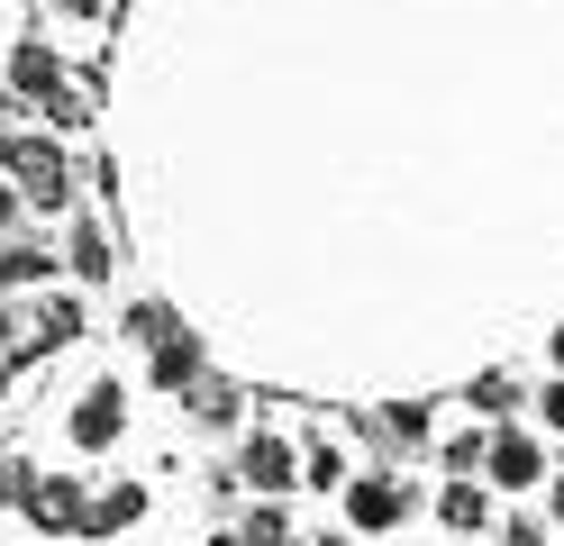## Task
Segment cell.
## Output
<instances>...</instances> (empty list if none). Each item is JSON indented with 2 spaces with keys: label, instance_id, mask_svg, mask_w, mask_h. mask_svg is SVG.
Masks as SVG:
<instances>
[{
  "label": "cell",
  "instance_id": "cell-1",
  "mask_svg": "<svg viewBox=\"0 0 564 546\" xmlns=\"http://www.w3.org/2000/svg\"><path fill=\"white\" fill-rule=\"evenodd\" d=\"M0 182L19 192V210H74V156L37 128H0Z\"/></svg>",
  "mask_w": 564,
  "mask_h": 546
},
{
  "label": "cell",
  "instance_id": "cell-2",
  "mask_svg": "<svg viewBox=\"0 0 564 546\" xmlns=\"http://www.w3.org/2000/svg\"><path fill=\"white\" fill-rule=\"evenodd\" d=\"M237 483H246V492H264V501L301 492V447H292V437H273V428H256V437L237 447Z\"/></svg>",
  "mask_w": 564,
  "mask_h": 546
},
{
  "label": "cell",
  "instance_id": "cell-3",
  "mask_svg": "<svg viewBox=\"0 0 564 546\" xmlns=\"http://www.w3.org/2000/svg\"><path fill=\"white\" fill-rule=\"evenodd\" d=\"M19 510H28V520H37L46 537H83V510H91V492H83V473H28Z\"/></svg>",
  "mask_w": 564,
  "mask_h": 546
},
{
  "label": "cell",
  "instance_id": "cell-4",
  "mask_svg": "<svg viewBox=\"0 0 564 546\" xmlns=\"http://www.w3.org/2000/svg\"><path fill=\"white\" fill-rule=\"evenodd\" d=\"M64 437H74L83 456L119 447V437H128V392H119V383H91V392H74V410H64Z\"/></svg>",
  "mask_w": 564,
  "mask_h": 546
},
{
  "label": "cell",
  "instance_id": "cell-5",
  "mask_svg": "<svg viewBox=\"0 0 564 546\" xmlns=\"http://www.w3.org/2000/svg\"><path fill=\"white\" fill-rule=\"evenodd\" d=\"M410 510H419V492L401 483V473H346V520H356V528H401L410 520Z\"/></svg>",
  "mask_w": 564,
  "mask_h": 546
},
{
  "label": "cell",
  "instance_id": "cell-6",
  "mask_svg": "<svg viewBox=\"0 0 564 546\" xmlns=\"http://www.w3.org/2000/svg\"><path fill=\"white\" fill-rule=\"evenodd\" d=\"M482 473L501 492H528V483H546V447L528 428H491V447H482Z\"/></svg>",
  "mask_w": 564,
  "mask_h": 546
},
{
  "label": "cell",
  "instance_id": "cell-7",
  "mask_svg": "<svg viewBox=\"0 0 564 546\" xmlns=\"http://www.w3.org/2000/svg\"><path fill=\"white\" fill-rule=\"evenodd\" d=\"M55 265L91 291V282H110V274H119V246H110V228H100V218L74 210V228H64V246H55Z\"/></svg>",
  "mask_w": 564,
  "mask_h": 546
},
{
  "label": "cell",
  "instance_id": "cell-8",
  "mask_svg": "<svg viewBox=\"0 0 564 546\" xmlns=\"http://www.w3.org/2000/svg\"><path fill=\"white\" fill-rule=\"evenodd\" d=\"M200 374H209V355H200L192 328H173V338H155V346H147V383H155V392H192Z\"/></svg>",
  "mask_w": 564,
  "mask_h": 546
},
{
  "label": "cell",
  "instance_id": "cell-9",
  "mask_svg": "<svg viewBox=\"0 0 564 546\" xmlns=\"http://www.w3.org/2000/svg\"><path fill=\"white\" fill-rule=\"evenodd\" d=\"M64 265H55V246H37V237H0V291H46Z\"/></svg>",
  "mask_w": 564,
  "mask_h": 546
},
{
  "label": "cell",
  "instance_id": "cell-10",
  "mask_svg": "<svg viewBox=\"0 0 564 546\" xmlns=\"http://www.w3.org/2000/svg\"><path fill=\"white\" fill-rule=\"evenodd\" d=\"M137 520H147V483H100L91 510H83V537H119Z\"/></svg>",
  "mask_w": 564,
  "mask_h": 546
},
{
  "label": "cell",
  "instance_id": "cell-11",
  "mask_svg": "<svg viewBox=\"0 0 564 546\" xmlns=\"http://www.w3.org/2000/svg\"><path fill=\"white\" fill-rule=\"evenodd\" d=\"M74 338H83V301H74V291H46L37 319H28V338H19V355H37V346H74Z\"/></svg>",
  "mask_w": 564,
  "mask_h": 546
},
{
  "label": "cell",
  "instance_id": "cell-12",
  "mask_svg": "<svg viewBox=\"0 0 564 546\" xmlns=\"http://www.w3.org/2000/svg\"><path fill=\"white\" fill-rule=\"evenodd\" d=\"M55 92H64L55 46H10V100H55Z\"/></svg>",
  "mask_w": 564,
  "mask_h": 546
},
{
  "label": "cell",
  "instance_id": "cell-13",
  "mask_svg": "<svg viewBox=\"0 0 564 546\" xmlns=\"http://www.w3.org/2000/svg\"><path fill=\"white\" fill-rule=\"evenodd\" d=\"M482 520H491L482 483H474V473H446V483H437V528H455V537H465V528H482Z\"/></svg>",
  "mask_w": 564,
  "mask_h": 546
},
{
  "label": "cell",
  "instance_id": "cell-14",
  "mask_svg": "<svg viewBox=\"0 0 564 546\" xmlns=\"http://www.w3.org/2000/svg\"><path fill=\"white\" fill-rule=\"evenodd\" d=\"M183 400H192V419H200V428H228V419L246 410V400H237V383H228V374H200V383H192Z\"/></svg>",
  "mask_w": 564,
  "mask_h": 546
},
{
  "label": "cell",
  "instance_id": "cell-15",
  "mask_svg": "<svg viewBox=\"0 0 564 546\" xmlns=\"http://www.w3.org/2000/svg\"><path fill=\"white\" fill-rule=\"evenodd\" d=\"M228 537H237V546H292V510H282V501H256Z\"/></svg>",
  "mask_w": 564,
  "mask_h": 546
},
{
  "label": "cell",
  "instance_id": "cell-16",
  "mask_svg": "<svg viewBox=\"0 0 564 546\" xmlns=\"http://www.w3.org/2000/svg\"><path fill=\"white\" fill-rule=\"evenodd\" d=\"M365 428L392 437V447H419V437H429V400H392V410H373Z\"/></svg>",
  "mask_w": 564,
  "mask_h": 546
},
{
  "label": "cell",
  "instance_id": "cell-17",
  "mask_svg": "<svg viewBox=\"0 0 564 546\" xmlns=\"http://www.w3.org/2000/svg\"><path fill=\"white\" fill-rule=\"evenodd\" d=\"M173 328H183V310H173V301H155V291H147V301H128V338H137V346L173 338Z\"/></svg>",
  "mask_w": 564,
  "mask_h": 546
},
{
  "label": "cell",
  "instance_id": "cell-18",
  "mask_svg": "<svg viewBox=\"0 0 564 546\" xmlns=\"http://www.w3.org/2000/svg\"><path fill=\"white\" fill-rule=\"evenodd\" d=\"M465 400H474V410H482V419H510V410H519V400H528V392H519L510 374H482V383H474Z\"/></svg>",
  "mask_w": 564,
  "mask_h": 546
},
{
  "label": "cell",
  "instance_id": "cell-19",
  "mask_svg": "<svg viewBox=\"0 0 564 546\" xmlns=\"http://www.w3.org/2000/svg\"><path fill=\"white\" fill-rule=\"evenodd\" d=\"M301 483H310V492H346V456H337V447H310V456H301Z\"/></svg>",
  "mask_w": 564,
  "mask_h": 546
},
{
  "label": "cell",
  "instance_id": "cell-20",
  "mask_svg": "<svg viewBox=\"0 0 564 546\" xmlns=\"http://www.w3.org/2000/svg\"><path fill=\"white\" fill-rule=\"evenodd\" d=\"M482 447H491V437H474V428L446 437V473H482Z\"/></svg>",
  "mask_w": 564,
  "mask_h": 546
},
{
  "label": "cell",
  "instance_id": "cell-21",
  "mask_svg": "<svg viewBox=\"0 0 564 546\" xmlns=\"http://www.w3.org/2000/svg\"><path fill=\"white\" fill-rule=\"evenodd\" d=\"M501 546H555V528H538V520H501Z\"/></svg>",
  "mask_w": 564,
  "mask_h": 546
},
{
  "label": "cell",
  "instance_id": "cell-22",
  "mask_svg": "<svg viewBox=\"0 0 564 546\" xmlns=\"http://www.w3.org/2000/svg\"><path fill=\"white\" fill-rule=\"evenodd\" d=\"M538 419H546V428H555V437H564V374H555V383H546V392H538Z\"/></svg>",
  "mask_w": 564,
  "mask_h": 546
},
{
  "label": "cell",
  "instance_id": "cell-23",
  "mask_svg": "<svg viewBox=\"0 0 564 546\" xmlns=\"http://www.w3.org/2000/svg\"><path fill=\"white\" fill-rule=\"evenodd\" d=\"M0 364H19V310L0 301Z\"/></svg>",
  "mask_w": 564,
  "mask_h": 546
},
{
  "label": "cell",
  "instance_id": "cell-24",
  "mask_svg": "<svg viewBox=\"0 0 564 546\" xmlns=\"http://www.w3.org/2000/svg\"><path fill=\"white\" fill-rule=\"evenodd\" d=\"M110 0H55V19H100Z\"/></svg>",
  "mask_w": 564,
  "mask_h": 546
},
{
  "label": "cell",
  "instance_id": "cell-25",
  "mask_svg": "<svg viewBox=\"0 0 564 546\" xmlns=\"http://www.w3.org/2000/svg\"><path fill=\"white\" fill-rule=\"evenodd\" d=\"M19 228V192H10V182H0V237H10Z\"/></svg>",
  "mask_w": 564,
  "mask_h": 546
},
{
  "label": "cell",
  "instance_id": "cell-26",
  "mask_svg": "<svg viewBox=\"0 0 564 546\" xmlns=\"http://www.w3.org/2000/svg\"><path fill=\"white\" fill-rule=\"evenodd\" d=\"M546 492H555V537H564V473H546Z\"/></svg>",
  "mask_w": 564,
  "mask_h": 546
},
{
  "label": "cell",
  "instance_id": "cell-27",
  "mask_svg": "<svg viewBox=\"0 0 564 546\" xmlns=\"http://www.w3.org/2000/svg\"><path fill=\"white\" fill-rule=\"evenodd\" d=\"M546 346H555V374H564V328H555V338H546Z\"/></svg>",
  "mask_w": 564,
  "mask_h": 546
},
{
  "label": "cell",
  "instance_id": "cell-28",
  "mask_svg": "<svg viewBox=\"0 0 564 546\" xmlns=\"http://www.w3.org/2000/svg\"><path fill=\"white\" fill-rule=\"evenodd\" d=\"M310 546H356V537H310Z\"/></svg>",
  "mask_w": 564,
  "mask_h": 546
},
{
  "label": "cell",
  "instance_id": "cell-29",
  "mask_svg": "<svg viewBox=\"0 0 564 546\" xmlns=\"http://www.w3.org/2000/svg\"><path fill=\"white\" fill-rule=\"evenodd\" d=\"M0 400H10V364H0Z\"/></svg>",
  "mask_w": 564,
  "mask_h": 546
}]
</instances>
